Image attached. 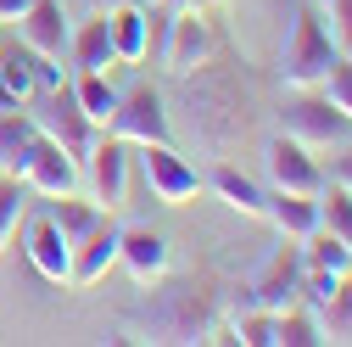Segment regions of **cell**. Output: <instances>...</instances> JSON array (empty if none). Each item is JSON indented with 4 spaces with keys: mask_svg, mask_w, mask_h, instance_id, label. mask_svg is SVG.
Masks as SVG:
<instances>
[{
    "mask_svg": "<svg viewBox=\"0 0 352 347\" xmlns=\"http://www.w3.org/2000/svg\"><path fill=\"white\" fill-rule=\"evenodd\" d=\"M185 84V112H190V135L207 157H230L246 135V112H252V90L246 78L230 67H196L179 78Z\"/></svg>",
    "mask_w": 352,
    "mask_h": 347,
    "instance_id": "cell-1",
    "label": "cell"
},
{
    "mask_svg": "<svg viewBox=\"0 0 352 347\" xmlns=\"http://www.w3.org/2000/svg\"><path fill=\"white\" fill-rule=\"evenodd\" d=\"M218 319H224V314H218L196 286H185V280H168V286L151 280V297L129 314V330H135V341H207Z\"/></svg>",
    "mask_w": 352,
    "mask_h": 347,
    "instance_id": "cell-2",
    "label": "cell"
},
{
    "mask_svg": "<svg viewBox=\"0 0 352 347\" xmlns=\"http://www.w3.org/2000/svg\"><path fill=\"white\" fill-rule=\"evenodd\" d=\"M336 62H341V51L330 45V34L319 23V6H302L291 17L285 45H280V84L285 90H319Z\"/></svg>",
    "mask_w": 352,
    "mask_h": 347,
    "instance_id": "cell-3",
    "label": "cell"
},
{
    "mask_svg": "<svg viewBox=\"0 0 352 347\" xmlns=\"http://www.w3.org/2000/svg\"><path fill=\"white\" fill-rule=\"evenodd\" d=\"M280 135L302 140L307 151H336L352 140V118L324 96V90H291L280 107Z\"/></svg>",
    "mask_w": 352,
    "mask_h": 347,
    "instance_id": "cell-4",
    "label": "cell"
},
{
    "mask_svg": "<svg viewBox=\"0 0 352 347\" xmlns=\"http://www.w3.org/2000/svg\"><path fill=\"white\" fill-rule=\"evenodd\" d=\"M23 112L34 118V129H39V135H45V140H56L73 162H84V157H90V146L101 140V129L78 112L73 84H56V90H34V101H28Z\"/></svg>",
    "mask_w": 352,
    "mask_h": 347,
    "instance_id": "cell-5",
    "label": "cell"
},
{
    "mask_svg": "<svg viewBox=\"0 0 352 347\" xmlns=\"http://www.w3.org/2000/svg\"><path fill=\"white\" fill-rule=\"evenodd\" d=\"M212 56H218V34H212L207 12H201V6H179V12L168 17L162 45H157V67H162L168 78H185V73L207 67Z\"/></svg>",
    "mask_w": 352,
    "mask_h": 347,
    "instance_id": "cell-6",
    "label": "cell"
},
{
    "mask_svg": "<svg viewBox=\"0 0 352 347\" xmlns=\"http://www.w3.org/2000/svg\"><path fill=\"white\" fill-rule=\"evenodd\" d=\"M302 241H285L269 264H263L246 286H241V308H263V314H280V308H296L302 302Z\"/></svg>",
    "mask_w": 352,
    "mask_h": 347,
    "instance_id": "cell-7",
    "label": "cell"
},
{
    "mask_svg": "<svg viewBox=\"0 0 352 347\" xmlns=\"http://www.w3.org/2000/svg\"><path fill=\"white\" fill-rule=\"evenodd\" d=\"M135 162H140V180H146L151 202H162V207H185V202H196L201 174H196L179 151H173L168 140H162V146H135Z\"/></svg>",
    "mask_w": 352,
    "mask_h": 347,
    "instance_id": "cell-8",
    "label": "cell"
},
{
    "mask_svg": "<svg viewBox=\"0 0 352 347\" xmlns=\"http://www.w3.org/2000/svg\"><path fill=\"white\" fill-rule=\"evenodd\" d=\"M107 135H118L129 151H135V146H162L168 140V107H162V96L151 90V84L123 90L118 96V112L107 123Z\"/></svg>",
    "mask_w": 352,
    "mask_h": 347,
    "instance_id": "cell-9",
    "label": "cell"
},
{
    "mask_svg": "<svg viewBox=\"0 0 352 347\" xmlns=\"http://www.w3.org/2000/svg\"><path fill=\"white\" fill-rule=\"evenodd\" d=\"M263 174H269V191H291V196H319L330 185L319 157L302 140H291V135H274L269 146H263Z\"/></svg>",
    "mask_w": 352,
    "mask_h": 347,
    "instance_id": "cell-10",
    "label": "cell"
},
{
    "mask_svg": "<svg viewBox=\"0 0 352 347\" xmlns=\"http://www.w3.org/2000/svg\"><path fill=\"white\" fill-rule=\"evenodd\" d=\"M129 146L118 140V135H101L96 146H90V157L78 162V174H84V196H90L96 207H118L123 196H129Z\"/></svg>",
    "mask_w": 352,
    "mask_h": 347,
    "instance_id": "cell-11",
    "label": "cell"
},
{
    "mask_svg": "<svg viewBox=\"0 0 352 347\" xmlns=\"http://www.w3.org/2000/svg\"><path fill=\"white\" fill-rule=\"evenodd\" d=\"M23 185H28V196H45V202H56V196L84 191V174H78V162H73V157H67L56 140H45V135H39V146H34L28 168H23Z\"/></svg>",
    "mask_w": 352,
    "mask_h": 347,
    "instance_id": "cell-12",
    "label": "cell"
},
{
    "mask_svg": "<svg viewBox=\"0 0 352 347\" xmlns=\"http://www.w3.org/2000/svg\"><path fill=\"white\" fill-rule=\"evenodd\" d=\"M118 269L135 286H151V280H168L173 252L157 230H118Z\"/></svg>",
    "mask_w": 352,
    "mask_h": 347,
    "instance_id": "cell-13",
    "label": "cell"
},
{
    "mask_svg": "<svg viewBox=\"0 0 352 347\" xmlns=\"http://www.w3.org/2000/svg\"><path fill=\"white\" fill-rule=\"evenodd\" d=\"M112 269H118V230L101 219L84 241H73V257H67V286L90 291V286H101Z\"/></svg>",
    "mask_w": 352,
    "mask_h": 347,
    "instance_id": "cell-14",
    "label": "cell"
},
{
    "mask_svg": "<svg viewBox=\"0 0 352 347\" xmlns=\"http://www.w3.org/2000/svg\"><path fill=\"white\" fill-rule=\"evenodd\" d=\"M67 17H62V0H34V6L17 17V39L34 51V56H45V62H62L67 51Z\"/></svg>",
    "mask_w": 352,
    "mask_h": 347,
    "instance_id": "cell-15",
    "label": "cell"
},
{
    "mask_svg": "<svg viewBox=\"0 0 352 347\" xmlns=\"http://www.w3.org/2000/svg\"><path fill=\"white\" fill-rule=\"evenodd\" d=\"M23 252H28V264L45 275L51 286H67V257H73V246H67V235L51 224V213L45 219H23Z\"/></svg>",
    "mask_w": 352,
    "mask_h": 347,
    "instance_id": "cell-16",
    "label": "cell"
},
{
    "mask_svg": "<svg viewBox=\"0 0 352 347\" xmlns=\"http://www.w3.org/2000/svg\"><path fill=\"white\" fill-rule=\"evenodd\" d=\"M107 34H112V51L123 67H140L151 56V12L146 0H123V6L107 12Z\"/></svg>",
    "mask_w": 352,
    "mask_h": 347,
    "instance_id": "cell-17",
    "label": "cell"
},
{
    "mask_svg": "<svg viewBox=\"0 0 352 347\" xmlns=\"http://www.w3.org/2000/svg\"><path fill=\"white\" fill-rule=\"evenodd\" d=\"M67 56H73L78 73H107V67H118L112 34H107V12H90V17L67 34Z\"/></svg>",
    "mask_w": 352,
    "mask_h": 347,
    "instance_id": "cell-18",
    "label": "cell"
},
{
    "mask_svg": "<svg viewBox=\"0 0 352 347\" xmlns=\"http://www.w3.org/2000/svg\"><path fill=\"white\" fill-rule=\"evenodd\" d=\"M207 185H212V196L224 202L230 213H241V219H263V207H269V191H263L252 174H241L235 162H218Z\"/></svg>",
    "mask_w": 352,
    "mask_h": 347,
    "instance_id": "cell-19",
    "label": "cell"
},
{
    "mask_svg": "<svg viewBox=\"0 0 352 347\" xmlns=\"http://www.w3.org/2000/svg\"><path fill=\"white\" fill-rule=\"evenodd\" d=\"M263 219L280 230V241H307L319 230V196H291V191H269Z\"/></svg>",
    "mask_w": 352,
    "mask_h": 347,
    "instance_id": "cell-20",
    "label": "cell"
},
{
    "mask_svg": "<svg viewBox=\"0 0 352 347\" xmlns=\"http://www.w3.org/2000/svg\"><path fill=\"white\" fill-rule=\"evenodd\" d=\"M34 51L23 45H0V112H17V107H28L34 101Z\"/></svg>",
    "mask_w": 352,
    "mask_h": 347,
    "instance_id": "cell-21",
    "label": "cell"
},
{
    "mask_svg": "<svg viewBox=\"0 0 352 347\" xmlns=\"http://www.w3.org/2000/svg\"><path fill=\"white\" fill-rule=\"evenodd\" d=\"M34 146H39L34 118H28L23 107H17V112H0V174H6V180H23Z\"/></svg>",
    "mask_w": 352,
    "mask_h": 347,
    "instance_id": "cell-22",
    "label": "cell"
},
{
    "mask_svg": "<svg viewBox=\"0 0 352 347\" xmlns=\"http://www.w3.org/2000/svg\"><path fill=\"white\" fill-rule=\"evenodd\" d=\"M101 219H107V207H96L84 191H73V196H56V202H51V224L67 235V246H73V241H84Z\"/></svg>",
    "mask_w": 352,
    "mask_h": 347,
    "instance_id": "cell-23",
    "label": "cell"
},
{
    "mask_svg": "<svg viewBox=\"0 0 352 347\" xmlns=\"http://www.w3.org/2000/svg\"><path fill=\"white\" fill-rule=\"evenodd\" d=\"M73 101H78V112L107 135V123H112V112H118V90L107 84V73H78V78H73Z\"/></svg>",
    "mask_w": 352,
    "mask_h": 347,
    "instance_id": "cell-24",
    "label": "cell"
},
{
    "mask_svg": "<svg viewBox=\"0 0 352 347\" xmlns=\"http://www.w3.org/2000/svg\"><path fill=\"white\" fill-rule=\"evenodd\" d=\"M302 264L307 269H330V275H352V246L330 230H314L302 241Z\"/></svg>",
    "mask_w": 352,
    "mask_h": 347,
    "instance_id": "cell-25",
    "label": "cell"
},
{
    "mask_svg": "<svg viewBox=\"0 0 352 347\" xmlns=\"http://www.w3.org/2000/svg\"><path fill=\"white\" fill-rule=\"evenodd\" d=\"M314 341H324V330H319V314L314 308H280L274 314V347H314Z\"/></svg>",
    "mask_w": 352,
    "mask_h": 347,
    "instance_id": "cell-26",
    "label": "cell"
},
{
    "mask_svg": "<svg viewBox=\"0 0 352 347\" xmlns=\"http://www.w3.org/2000/svg\"><path fill=\"white\" fill-rule=\"evenodd\" d=\"M23 219H28V185H23V180H6V174H0V252H6V246L17 241Z\"/></svg>",
    "mask_w": 352,
    "mask_h": 347,
    "instance_id": "cell-27",
    "label": "cell"
},
{
    "mask_svg": "<svg viewBox=\"0 0 352 347\" xmlns=\"http://www.w3.org/2000/svg\"><path fill=\"white\" fill-rule=\"evenodd\" d=\"M319 330H324V341H352V275H341L336 297L319 308Z\"/></svg>",
    "mask_w": 352,
    "mask_h": 347,
    "instance_id": "cell-28",
    "label": "cell"
},
{
    "mask_svg": "<svg viewBox=\"0 0 352 347\" xmlns=\"http://www.w3.org/2000/svg\"><path fill=\"white\" fill-rule=\"evenodd\" d=\"M319 230H330V235H341L352 246V191H341V185L319 191Z\"/></svg>",
    "mask_w": 352,
    "mask_h": 347,
    "instance_id": "cell-29",
    "label": "cell"
},
{
    "mask_svg": "<svg viewBox=\"0 0 352 347\" xmlns=\"http://www.w3.org/2000/svg\"><path fill=\"white\" fill-rule=\"evenodd\" d=\"M319 23L330 34V45L341 56H352V0H319Z\"/></svg>",
    "mask_w": 352,
    "mask_h": 347,
    "instance_id": "cell-30",
    "label": "cell"
},
{
    "mask_svg": "<svg viewBox=\"0 0 352 347\" xmlns=\"http://www.w3.org/2000/svg\"><path fill=\"white\" fill-rule=\"evenodd\" d=\"M319 90H324V96H330V101H336V107L352 118V56H341V62L330 67V78L319 84Z\"/></svg>",
    "mask_w": 352,
    "mask_h": 347,
    "instance_id": "cell-31",
    "label": "cell"
},
{
    "mask_svg": "<svg viewBox=\"0 0 352 347\" xmlns=\"http://www.w3.org/2000/svg\"><path fill=\"white\" fill-rule=\"evenodd\" d=\"M330 185L352 191V140H346V146H336V162H330Z\"/></svg>",
    "mask_w": 352,
    "mask_h": 347,
    "instance_id": "cell-32",
    "label": "cell"
},
{
    "mask_svg": "<svg viewBox=\"0 0 352 347\" xmlns=\"http://www.w3.org/2000/svg\"><path fill=\"white\" fill-rule=\"evenodd\" d=\"M28 6H34V0H0V23H17Z\"/></svg>",
    "mask_w": 352,
    "mask_h": 347,
    "instance_id": "cell-33",
    "label": "cell"
},
{
    "mask_svg": "<svg viewBox=\"0 0 352 347\" xmlns=\"http://www.w3.org/2000/svg\"><path fill=\"white\" fill-rule=\"evenodd\" d=\"M112 6H123V0H90V12H112Z\"/></svg>",
    "mask_w": 352,
    "mask_h": 347,
    "instance_id": "cell-34",
    "label": "cell"
},
{
    "mask_svg": "<svg viewBox=\"0 0 352 347\" xmlns=\"http://www.w3.org/2000/svg\"><path fill=\"white\" fill-rule=\"evenodd\" d=\"M146 6H168V12H179V6H185V0H146Z\"/></svg>",
    "mask_w": 352,
    "mask_h": 347,
    "instance_id": "cell-35",
    "label": "cell"
},
{
    "mask_svg": "<svg viewBox=\"0 0 352 347\" xmlns=\"http://www.w3.org/2000/svg\"><path fill=\"white\" fill-rule=\"evenodd\" d=\"M185 6H201V12H207V6H218V0H185Z\"/></svg>",
    "mask_w": 352,
    "mask_h": 347,
    "instance_id": "cell-36",
    "label": "cell"
},
{
    "mask_svg": "<svg viewBox=\"0 0 352 347\" xmlns=\"http://www.w3.org/2000/svg\"><path fill=\"white\" fill-rule=\"evenodd\" d=\"M0 45H6V39H0Z\"/></svg>",
    "mask_w": 352,
    "mask_h": 347,
    "instance_id": "cell-37",
    "label": "cell"
},
{
    "mask_svg": "<svg viewBox=\"0 0 352 347\" xmlns=\"http://www.w3.org/2000/svg\"><path fill=\"white\" fill-rule=\"evenodd\" d=\"M314 6H319V0H314Z\"/></svg>",
    "mask_w": 352,
    "mask_h": 347,
    "instance_id": "cell-38",
    "label": "cell"
}]
</instances>
